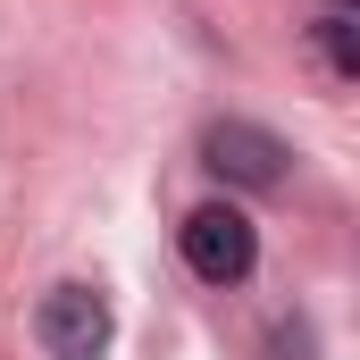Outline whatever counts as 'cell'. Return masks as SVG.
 <instances>
[{
    "mask_svg": "<svg viewBox=\"0 0 360 360\" xmlns=\"http://www.w3.org/2000/svg\"><path fill=\"white\" fill-rule=\"evenodd\" d=\"M184 269L201 276V285H243L252 260H260V235H252V218L235 210V201H201L193 218H184Z\"/></svg>",
    "mask_w": 360,
    "mask_h": 360,
    "instance_id": "obj_1",
    "label": "cell"
},
{
    "mask_svg": "<svg viewBox=\"0 0 360 360\" xmlns=\"http://www.w3.org/2000/svg\"><path fill=\"white\" fill-rule=\"evenodd\" d=\"M34 335H42V352H51V360H101V352H109V335H117L109 293H101V285H51Z\"/></svg>",
    "mask_w": 360,
    "mask_h": 360,
    "instance_id": "obj_2",
    "label": "cell"
},
{
    "mask_svg": "<svg viewBox=\"0 0 360 360\" xmlns=\"http://www.w3.org/2000/svg\"><path fill=\"white\" fill-rule=\"evenodd\" d=\"M201 160H210V176L243 184V193H269V184H285V143H276L269 126H252V117H218L210 134H201Z\"/></svg>",
    "mask_w": 360,
    "mask_h": 360,
    "instance_id": "obj_3",
    "label": "cell"
},
{
    "mask_svg": "<svg viewBox=\"0 0 360 360\" xmlns=\"http://www.w3.org/2000/svg\"><path fill=\"white\" fill-rule=\"evenodd\" d=\"M310 42H319V59H327V76H344V84L360 76V25H352V8H327V17L310 25Z\"/></svg>",
    "mask_w": 360,
    "mask_h": 360,
    "instance_id": "obj_4",
    "label": "cell"
}]
</instances>
